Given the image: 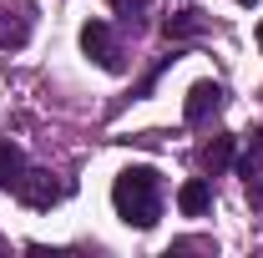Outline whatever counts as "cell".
<instances>
[{
    "mask_svg": "<svg viewBox=\"0 0 263 258\" xmlns=\"http://www.w3.org/2000/svg\"><path fill=\"white\" fill-rule=\"evenodd\" d=\"M81 56H86V61H97L101 71H111V76H122V71H127L122 46H117V35H111L106 21H86V26H81Z\"/></svg>",
    "mask_w": 263,
    "mask_h": 258,
    "instance_id": "obj_2",
    "label": "cell"
},
{
    "mask_svg": "<svg viewBox=\"0 0 263 258\" xmlns=\"http://www.w3.org/2000/svg\"><path fill=\"white\" fill-rule=\"evenodd\" d=\"M162 35L167 41H187V35H202V10H177L162 21Z\"/></svg>",
    "mask_w": 263,
    "mask_h": 258,
    "instance_id": "obj_9",
    "label": "cell"
},
{
    "mask_svg": "<svg viewBox=\"0 0 263 258\" xmlns=\"http://www.w3.org/2000/svg\"><path fill=\"white\" fill-rule=\"evenodd\" d=\"M21 172H26V152H21L15 142H5V137H0V193H15Z\"/></svg>",
    "mask_w": 263,
    "mask_h": 258,
    "instance_id": "obj_7",
    "label": "cell"
},
{
    "mask_svg": "<svg viewBox=\"0 0 263 258\" xmlns=\"http://www.w3.org/2000/svg\"><path fill=\"white\" fill-rule=\"evenodd\" d=\"M248 193H253V197L263 202V177H253V182H248Z\"/></svg>",
    "mask_w": 263,
    "mask_h": 258,
    "instance_id": "obj_12",
    "label": "cell"
},
{
    "mask_svg": "<svg viewBox=\"0 0 263 258\" xmlns=\"http://www.w3.org/2000/svg\"><path fill=\"white\" fill-rule=\"evenodd\" d=\"M35 31V5L31 0H10L0 5V51H21Z\"/></svg>",
    "mask_w": 263,
    "mask_h": 258,
    "instance_id": "obj_4",
    "label": "cell"
},
{
    "mask_svg": "<svg viewBox=\"0 0 263 258\" xmlns=\"http://www.w3.org/2000/svg\"><path fill=\"white\" fill-rule=\"evenodd\" d=\"M66 193H71V188H66L56 172H46V167H26L21 182H15V197H21L26 208H56Z\"/></svg>",
    "mask_w": 263,
    "mask_h": 258,
    "instance_id": "obj_3",
    "label": "cell"
},
{
    "mask_svg": "<svg viewBox=\"0 0 263 258\" xmlns=\"http://www.w3.org/2000/svg\"><path fill=\"white\" fill-rule=\"evenodd\" d=\"M111 208L127 228H152L162 218V172L147 167V162L122 167L117 182H111Z\"/></svg>",
    "mask_w": 263,
    "mask_h": 258,
    "instance_id": "obj_1",
    "label": "cell"
},
{
    "mask_svg": "<svg viewBox=\"0 0 263 258\" xmlns=\"http://www.w3.org/2000/svg\"><path fill=\"white\" fill-rule=\"evenodd\" d=\"M177 208H182L187 218H202V213L213 208V182H208V177H193V182H182V188H177Z\"/></svg>",
    "mask_w": 263,
    "mask_h": 258,
    "instance_id": "obj_6",
    "label": "cell"
},
{
    "mask_svg": "<svg viewBox=\"0 0 263 258\" xmlns=\"http://www.w3.org/2000/svg\"><path fill=\"white\" fill-rule=\"evenodd\" d=\"M233 5H258V0H233Z\"/></svg>",
    "mask_w": 263,
    "mask_h": 258,
    "instance_id": "obj_13",
    "label": "cell"
},
{
    "mask_svg": "<svg viewBox=\"0 0 263 258\" xmlns=\"http://www.w3.org/2000/svg\"><path fill=\"white\" fill-rule=\"evenodd\" d=\"M172 253H213V238H177V243L167 248V258Z\"/></svg>",
    "mask_w": 263,
    "mask_h": 258,
    "instance_id": "obj_11",
    "label": "cell"
},
{
    "mask_svg": "<svg viewBox=\"0 0 263 258\" xmlns=\"http://www.w3.org/2000/svg\"><path fill=\"white\" fill-rule=\"evenodd\" d=\"M258 46H263V26H258Z\"/></svg>",
    "mask_w": 263,
    "mask_h": 258,
    "instance_id": "obj_15",
    "label": "cell"
},
{
    "mask_svg": "<svg viewBox=\"0 0 263 258\" xmlns=\"http://www.w3.org/2000/svg\"><path fill=\"white\" fill-rule=\"evenodd\" d=\"M106 5H111V10H117L127 26H142V15L152 10V0H106Z\"/></svg>",
    "mask_w": 263,
    "mask_h": 258,
    "instance_id": "obj_10",
    "label": "cell"
},
{
    "mask_svg": "<svg viewBox=\"0 0 263 258\" xmlns=\"http://www.w3.org/2000/svg\"><path fill=\"white\" fill-rule=\"evenodd\" d=\"M218 106H223V86L218 81H193L187 86V101H182V117H187V127H202Z\"/></svg>",
    "mask_w": 263,
    "mask_h": 258,
    "instance_id": "obj_5",
    "label": "cell"
},
{
    "mask_svg": "<svg viewBox=\"0 0 263 258\" xmlns=\"http://www.w3.org/2000/svg\"><path fill=\"white\" fill-rule=\"evenodd\" d=\"M228 162H233V137L223 132V137H213V142L202 147V172L218 177V172H228Z\"/></svg>",
    "mask_w": 263,
    "mask_h": 258,
    "instance_id": "obj_8",
    "label": "cell"
},
{
    "mask_svg": "<svg viewBox=\"0 0 263 258\" xmlns=\"http://www.w3.org/2000/svg\"><path fill=\"white\" fill-rule=\"evenodd\" d=\"M5 248H10V243H5V238H0V253H5Z\"/></svg>",
    "mask_w": 263,
    "mask_h": 258,
    "instance_id": "obj_14",
    "label": "cell"
}]
</instances>
